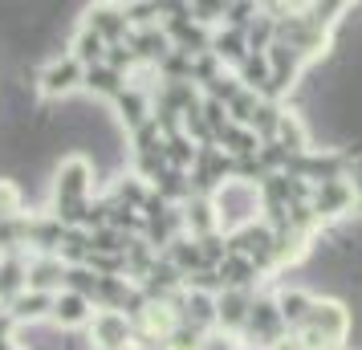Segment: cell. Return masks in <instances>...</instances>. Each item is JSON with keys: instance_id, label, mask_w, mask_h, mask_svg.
Returning <instances> with one entry per match:
<instances>
[{"instance_id": "cell-9", "label": "cell", "mask_w": 362, "mask_h": 350, "mask_svg": "<svg viewBox=\"0 0 362 350\" xmlns=\"http://www.w3.org/2000/svg\"><path fill=\"white\" fill-rule=\"evenodd\" d=\"M69 273H66V265L62 261H37L33 265V273H29V285H33L37 293H45L53 281H66Z\"/></svg>"}, {"instance_id": "cell-6", "label": "cell", "mask_w": 362, "mask_h": 350, "mask_svg": "<svg viewBox=\"0 0 362 350\" xmlns=\"http://www.w3.org/2000/svg\"><path fill=\"white\" fill-rule=\"evenodd\" d=\"M102 49H106V41H102L94 29H82V33H78V41H74V57H78L86 69H94V66H102V62H106V53H102Z\"/></svg>"}, {"instance_id": "cell-3", "label": "cell", "mask_w": 362, "mask_h": 350, "mask_svg": "<svg viewBox=\"0 0 362 350\" xmlns=\"http://www.w3.org/2000/svg\"><path fill=\"white\" fill-rule=\"evenodd\" d=\"M53 317H57V326H82L90 317V298L74 293V289H62L53 298Z\"/></svg>"}, {"instance_id": "cell-11", "label": "cell", "mask_w": 362, "mask_h": 350, "mask_svg": "<svg viewBox=\"0 0 362 350\" xmlns=\"http://www.w3.org/2000/svg\"><path fill=\"white\" fill-rule=\"evenodd\" d=\"M199 350H232V346H228V342H224V338H212V342H204V346H199Z\"/></svg>"}, {"instance_id": "cell-2", "label": "cell", "mask_w": 362, "mask_h": 350, "mask_svg": "<svg viewBox=\"0 0 362 350\" xmlns=\"http://www.w3.org/2000/svg\"><path fill=\"white\" fill-rule=\"evenodd\" d=\"M37 86H41L45 98H66V94H74L78 86H86V66L74 57V53H69V57H53V62L41 66Z\"/></svg>"}, {"instance_id": "cell-5", "label": "cell", "mask_w": 362, "mask_h": 350, "mask_svg": "<svg viewBox=\"0 0 362 350\" xmlns=\"http://www.w3.org/2000/svg\"><path fill=\"white\" fill-rule=\"evenodd\" d=\"M94 334H98V342L106 350H118V346H127V338H131V326H127V317L122 314H102L94 317Z\"/></svg>"}, {"instance_id": "cell-7", "label": "cell", "mask_w": 362, "mask_h": 350, "mask_svg": "<svg viewBox=\"0 0 362 350\" xmlns=\"http://www.w3.org/2000/svg\"><path fill=\"white\" fill-rule=\"evenodd\" d=\"M86 90H94V94H122V74L102 62V66L86 69Z\"/></svg>"}, {"instance_id": "cell-4", "label": "cell", "mask_w": 362, "mask_h": 350, "mask_svg": "<svg viewBox=\"0 0 362 350\" xmlns=\"http://www.w3.org/2000/svg\"><path fill=\"white\" fill-rule=\"evenodd\" d=\"M8 305H13V317H17V322H41L45 314H53V293L29 289V293H17Z\"/></svg>"}, {"instance_id": "cell-10", "label": "cell", "mask_w": 362, "mask_h": 350, "mask_svg": "<svg viewBox=\"0 0 362 350\" xmlns=\"http://www.w3.org/2000/svg\"><path fill=\"white\" fill-rule=\"evenodd\" d=\"M305 314H310V298L305 293H285L281 298V317L285 322H301Z\"/></svg>"}, {"instance_id": "cell-1", "label": "cell", "mask_w": 362, "mask_h": 350, "mask_svg": "<svg viewBox=\"0 0 362 350\" xmlns=\"http://www.w3.org/2000/svg\"><path fill=\"white\" fill-rule=\"evenodd\" d=\"M90 163L86 159H66V163L57 167V220L66 216V220H74L78 216V208L86 204V192H90Z\"/></svg>"}, {"instance_id": "cell-8", "label": "cell", "mask_w": 362, "mask_h": 350, "mask_svg": "<svg viewBox=\"0 0 362 350\" xmlns=\"http://www.w3.org/2000/svg\"><path fill=\"white\" fill-rule=\"evenodd\" d=\"M86 29H94L102 41H115L118 33H127V17H118V8H94Z\"/></svg>"}]
</instances>
